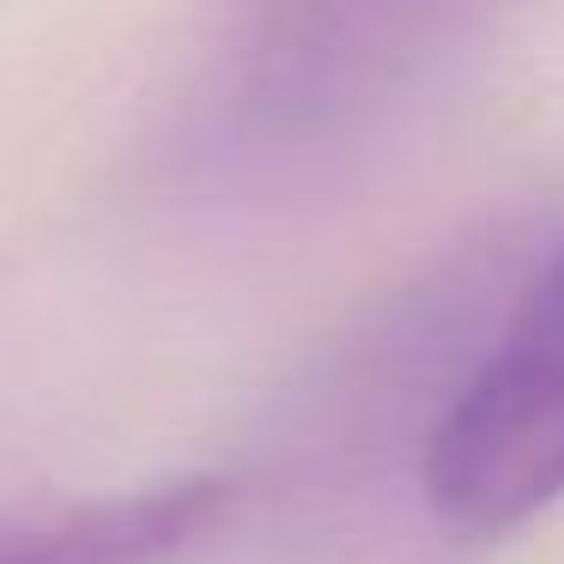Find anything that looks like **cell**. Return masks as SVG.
Listing matches in <instances>:
<instances>
[{"mask_svg":"<svg viewBox=\"0 0 564 564\" xmlns=\"http://www.w3.org/2000/svg\"><path fill=\"white\" fill-rule=\"evenodd\" d=\"M498 0H213L176 152L219 188H292L352 164L455 74Z\"/></svg>","mask_w":564,"mask_h":564,"instance_id":"6da1fadb","label":"cell"},{"mask_svg":"<svg viewBox=\"0 0 564 564\" xmlns=\"http://www.w3.org/2000/svg\"><path fill=\"white\" fill-rule=\"evenodd\" d=\"M425 498L462 534H503L564 498V249L443 406Z\"/></svg>","mask_w":564,"mask_h":564,"instance_id":"7a4b0ae2","label":"cell"},{"mask_svg":"<svg viewBox=\"0 0 564 564\" xmlns=\"http://www.w3.org/2000/svg\"><path fill=\"white\" fill-rule=\"evenodd\" d=\"M219 479H176L104 498H7L0 564H152L219 516Z\"/></svg>","mask_w":564,"mask_h":564,"instance_id":"3957f363","label":"cell"}]
</instances>
